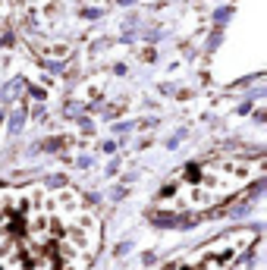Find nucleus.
I'll return each instance as SVG.
<instances>
[{"label": "nucleus", "mask_w": 267, "mask_h": 270, "mask_svg": "<svg viewBox=\"0 0 267 270\" xmlns=\"http://www.w3.org/2000/svg\"><path fill=\"white\" fill-rule=\"evenodd\" d=\"M258 173H261V160H242V157L189 164L170 186L160 189L157 207L183 214V211H204L214 204H223L242 186L252 183Z\"/></svg>", "instance_id": "1"}]
</instances>
